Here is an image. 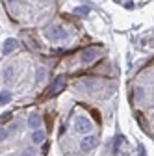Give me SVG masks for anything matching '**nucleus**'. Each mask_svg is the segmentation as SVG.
I'll return each instance as SVG.
<instances>
[{
    "label": "nucleus",
    "instance_id": "obj_13",
    "mask_svg": "<svg viewBox=\"0 0 154 156\" xmlns=\"http://www.w3.org/2000/svg\"><path fill=\"white\" fill-rule=\"evenodd\" d=\"M9 136V130H6V128H0V141H4L6 138Z\"/></svg>",
    "mask_w": 154,
    "mask_h": 156
},
{
    "label": "nucleus",
    "instance_id": "obj_9",
    "mask_svg": "<svg viewBox=\"0 0 154 156\" xmlns=\"http://www.w3.org/2000/svg\"><path fill=\"white\" fill-rule=\"evenodd\" d=\"M132 97L136 101H143V97H145V91H143V87H134V91H132Z\"/></svg>",
    "mask_w": 154,
    "mask_h": 156
},
{
    "label": "nucleus",
    "instance_id": "obj_15",
    "mask_svg": "<svg viewBox=\"0 0 154 156\" xmlns=\"http://www.w3.org/2000/svg\"><path fill=\"white\" fill-rule=\"evenodd\" d=\"M21 156H35V152H33V151H24Z\"/></svg>",
    "mask_w": 154,
    "mask_h": 156
},
{
    "label": "nucleus",
    "instance_id": "obj_14",
    "mask_svg": "<svg viewBox=\"0 0 154 156\" xmlns=\"http://www.w3.org/2000/svg\"><path fill=\"white\" fill-rule=\"evenodd\" d=\"M11 76H13V67H8V69L4 71V78H6V80H9Z\"/></svg>",
    "mask_w": 154,
    "mask_h": 156
},
{
    "label": "nucleus",
    "instance_id": "obj_7",
    "mask_svg": "<svg viewBox=\"0 0 154 156\" xmlns=\"http://www.w3.org/2000/svg\"><path fill=\"white\" fill-rule=\"evenodd\" d=\"M28 126L30 128H39L41 126V115L39 113H32L28 117Z\"/></svg>",
    "mask_w": 154,
    "mask_h": 156
},
{
    "label": "nucleus",
    "instance_id": "obj_8",
    "mask_svg": "<svg viewBox=\"0 0 154 156\" xmlns=\"http://www.w3.org/2000/svg\"><path fill=\"white\" fill-rule=\"evenodd\" d=\"M45 76H47V69L45 67H37V74H35V82L37 84H41L45 80Z\"/></svg>",
    "mask_w": 154,
    "mask_h": 156
},
{
    "label": "nucleus",
    "instance_id": "obj_5",
    "mask_svg": "<svg viewBox=\"0 0 154 156\" xmlns=\"http://www.w3.org/2000/svg\"><path fill=\"white\" fill-rule=\"evenodd\" d=\"M95 145H97V140H95L93 136H86V138L82 140V143H80V149L84 152H89V151L95 149Z\"/></svg>",
    "mask_w": 154,
    "mask_h": 156
},
{
    "label": "nucleus",
    "instance_id": "obj_17",
    "mask_svg": "<svg viewBox=\"0 0 154 156\" xmlns=\"http://www.w3.org/2000/svg\"><path fill=\"white\" fill-rule=\"evenodd\" d=\"M139 156H145V149H143L141 145H139Z\"/></svg>",
    "mask_w": 154,
    "mask_h": 156
},
{
    "label": "nucleus",
    "instance_id": "obj_2",
    "mask_svg": "<svg viewBox=\"0 0 154 156\" xmlns=\"http://www.w3.org/2000/svg\"><path fill=\"white\" fill-rule=\"evenodd\" d=\"M65 82H67V78H65L63 74L56 76V78H54V82H52V86H50L48 91H47V97H54V95H58V93H61L63 87H65Z\"/></svg>",
    "mask_w": 154,
    "mask_h": 156
},
{
    "label": "nucleus",
    "instance_id": "obj_1",
    "mask_svg": "<svg viewBox=\"0 0 154 156\" xmlns=\"http://www.w3.org/2000/svg\"><path fill=\"white\" fill-rule=\"evenodd\" d=\"M45 35L50 39V41H61V39H67V32L63 26L60 24H52L45 30Z\"/></svg>",
    "mask_w": 154,
    "mask_h": 156
},
{
    "label": "nucleus",
    "instance_id": "obj_3",
    "mask_svg": "<svg viewBox=\"0 0 154 156\" xmlns=\"http://www.w3.org/2000/svg\"><path fill=\"white\" fill-rule=\"evenodd\" d=\"M74 128L80 134H89L93 130V123L87 119V117H78V119L74 121Z\"/></svg>",
    "mask_w": 154,
    "mask_h": 156
},
{
    "label": "nucleus",
    "instance_id": "obj_10",
    "mask_svg": "<svg viewBox=\"0 0 154 156\" xmlns=\"http://www.w3.org/2000/svg\"><path fill=\"white\" fill-rule=\"evenodd\" d=\"M43 140H45V132L35 130V132H33V136H32V141H33V143H41Z\"/></svg>",
    "mask_w": 154,
    "mask_h": 156
},
{
    "label": "nucleus",
    "instance_id": "obj_16",
    "mask_svg": "<svg viewBox=\"0 0 154 156\" xmlns=\"http://www.w3.org/2000/svg\"><path fill=\"white\" fill-rule=\"evenodd\" d=\"M11 119V113H6L4 117H2V123H6V121H9Z\"/></svg>",
    "mask_w": 154,
    "mask_h": 156
},
{
    "label": "nucleus",
    "instance_id": "obj_4",
    "mask_svg": "<svg viewBox=\"0 0 154 156\" xmlns=\"http://www.w3.org/2000/svg\"><path fill=\"white\" fill-rule=\"evenodd\" d=\"M99 56H100V54H99L97 48H86V50H82V54H80V60H82L84 63H91V62L97 60Z\"/></svg>",
    "mask_w": 154,
    "mask_h": 156
},
{
    "label": "nucleus",
    "instance_id": "obj_11",
    "mask_svg": "<svg viewBox=\"0 0 154 156\" xmlns=\"http://www.w3.org/2000/svg\"><path fill=\"white\" fill-rule=\"evenodd\" d=\"M11 101V93H8V91H4V93H0V106H4V104H8Z\"/></svg>",
    "mask_w": 154,
    "mask_h": 156
},
{
    "label": "nucleus",
    "instance_id": "obj_6",
    "mask_svg": "<svg viewBox=\"0 0 154 156\" xmlns=\"http://www.w3.org/2000/svg\"><path fill=\"white\" fill-rule=\"evenodd\" d=\"M17 39H13V37H9V39H6L4 41V47H2V54H11L15 48H17Z\"/></svg>",
    "mask_w": 154,
    "mask_h": 156
},
{
    "label": "nucleus",
    "instance_id": "obj_12",
    "mask_svg": "<svg viewBox=\"0 0 154 156\" xmlns=\"http://www.w3.org/2000/svg\"><path fill=\"white\" fill-rule=\"evenodd\" d=\"M74 13H76V15H80V17H86V15L89 13V9H87V8H76Z\"/></svg>",
    "mask_w": 154,
    "mask_h": 156
}]
</instances>
